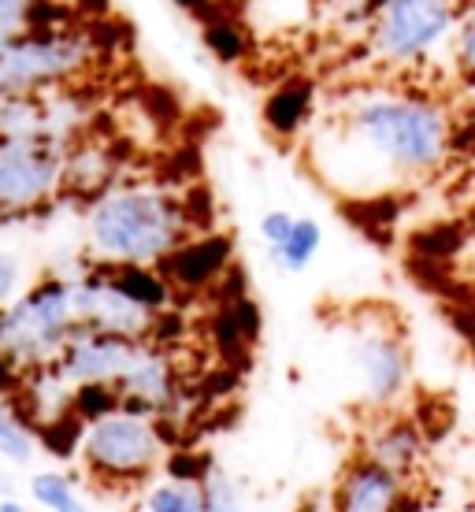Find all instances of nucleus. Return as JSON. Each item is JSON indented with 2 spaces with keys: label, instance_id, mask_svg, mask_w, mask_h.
<instances>
[{
  "label": "nucleus",
  "instance_id": "nucleus-1",
  "mask_svg": "<svg viewBox=\"0 0 475 512\" xmlns=\"http://www.w3.org/2000/svg\"><path fill=\"white\" fill-rule=\"evenodd\" d=\"M457 119L431 90L368 86L346 93L309 127V164L346 197H379L442 175L453 160Z\"/></svg>",
  "mask_w": 475,
  "mask_h": 512
},
{
  "label": "nucleus",
  "instance_id": "nucleus-2",
  "mask_svg": "<svg viewBox=\"0 0 475 512\" xmlns=\"http://www.w3.org/2000/svg\"><path fill=\"white\" fill-rule=\"evenodd\" d=\"M193 234H201V223L190 201L160 182H112L82 212L86 256L104 268H160Z\"/></svg>",
  "mask_w": 475,
  "mask_h": 512
},
{
  "label": "nucleus",
  "instance_id": "nucleus-3",
  "mask_svg": "<svg viewBox=\"0 0 475 512\" xmlns=\"http://www.w3.org/2000/svg\"><path fill=\"white\" fill-rule=\"evenodd\" d=\"M71 457L93 487L134 490L164 472L171 446L160 416L134 405H116L93 420H82Z\"/></svg>",
  "mask_w": 475,
  "mask_h": 512
},
{
  "label": "nucleus",
  "instance_id": "nucleus-4",
  "mask_svg": "<svg viewBox=\"0 0 475 512\" xmlns=\"http://www.w3.org/2000/svg\"><path fill=\"white\" fill-rule=\"evenodd\" d=\"M82 327L75 275H41L0 308V353L19 379L60 360L71 334Z\"/></svg>",
  "mask_w": 475,
  "mask_h": 512
},
{
  "label": "nucleus",
  "instance_id": "nucleus-5",
  "mask_svg": "<svg viewBox=\"0 0 475 512\" xmlns=\"http://www.w3.org/2000/svg\"><path fill=\"white\" fill-rule=\"evenodd\" d=\"M342 368L364 409L398 412L412 386V353L401 323L386 308H360L342 327Z\"/></svg>",
  "mask_w": 475,
  "mask_h": 512
},
{
  "label": "nucleus",
  "instance_id": "nucleus-6",
  "mask_svg": "<svg viewBox=\"0 0 475 512\" xmlns=\"http://www.w3.org/2000/svg\"><path fill=\"white\" fill-rule=\"evenodd\" d=\"M464 0H383L368 15V56L379 71H416L438 52H450Z\"/></svg>",
  "mask_w": 475,
  "mask_h": 512
},
{
  "label": "nucleus",
  "instance_id": "nucleus-7",
  "mask_svg": "<svg viewBox=\"0 0 475 512\" xmlns=\"http://www.w3.org/2000/svg\"><path fill=\"white\" fill-rule=\"evenodd\" d=\"M93 38L82 30H26L0 45V97L12 93H52L71 86L93 64Z\"/></svg>",
  "mask_w": 475,
  "mask_h": 512
},
{
  "label": "nucleus",
  "instance_id": "nucleus-8",
  "mask_svg": "<svg viewBox=\"0 0 475 512\" xmlns=\"http://www.w3.org/2000/svg\"><path fill=\"white\" fill-rule=\"evenodd\" d=\"M67 149L49 138H0V219L34 216L64 193Z\"/></svg>",
  "mask_w": 475,
  "mask_h": 512
},
{
  "label": "nucleus",
  "instance_id": "nucleus-9",
  "mask_svg": "<svg viewBox=\"0 0 475 512\" xmlns=\"http://www.w3.org/2000/svg\"><path fill=\"white\" fill-rule=\"evenodd\" d=\"M75 294L82 327L123 334V338H156L160 342V327H164L167 312H156V308L134 301L127 290H119L116 279L101 264H90L86 271H78Z\"/></svg>",
  "mask_w": 475,
  "mask_h": 512
},
{
  "label": "nucleus",
  "instance_id": "nucleus-10",
  "mask_svg": "<svg viewBox=\"0 0 475 512\" xmlns=\"http://www.w3.org/2000/svg\"><path fill=\"white\" fill-rule=\"evenodd\" d=\"M145 342L149 338H123V334L78 327L56 360V372L71 386H112V390H119L123 375L134 368Z\"/></svg>",
  "mask_w": 475,
  "mask_h": 512
},
{
  "label": "nucleus",
  "instance_id": "nucleus-11",
  "mask_svg": "<svg viewBox=\"0 0 475 512\" xmlns=\"http://www.w3.org/2000/svg\"><path fill=\"white\" fill-rule=\"evenodd\" d=\"M412 479L368 457H353L331 490V512H409Z\"/></svg>",
  "mask_w": 475,
  "mask_h": 512
},
{
  "label": "nucleus",
  "instance_id": "nucleus-12",
  "mask_svg": "<svg viewBox=\"0 0 475 512\" xmlns=\"http://www.w3.org/2000/svg\"><path fill=\"white\" fill-rule=\"evenodd\" d=\"M360 457L412 479L424 464V431L401 412H375L372 427L364 431Z\"/></svg>",
  "mask_w": 475,
  "mask_h": 512
},
{
  "label": "nucleus",
  "instance_id": "nucleus-13",
  "mask_svg": "<svg viewBox=\"0 0 475 512\" xmlns=\"http://www.w3.org/2000/svg\"><path fill=\"white\" fill-rule=\"evenodd\" d=\"M231 264V238L227 234H193L190 242L179 245L167 256L160 271L175 290H201L216 282Z\"/></svg>",
  "mask_w": 475,
  "mask_h": 512
},
{
  "label": "nucleus",
  "instance_id": "nucleus-14",
  "mask_svg": "<svg viewBox=\"0 0 475 512\" xmlns=\"http://www.w3.org/2000/svg\"><path fill=\"white\" fill-rule=\"evenodd\" d=\"M264 123L283 138H294L316 123V101L309 82H286L264 101Z\"/></svg>",
  "mask_w": 475,
  "mask_h": 512
},
{
  "label": "nucleus",
  "instance_id": "nucleus-15",
  "mask_svg": "<svg viewBox=\"0 0 475 512\" xmlns=\"http://www.w3.org/2000/svg\"><path fill=\"white\" fill-rule=\"evenodd\" d=\"M142 490H145L142 494L145 512H205V490H201L197 479L160 472Z\"/></svg>",
  "mask_w": 475,
  "mask_h": 512
},
{
  "label": "nucleus",
  "instance_id": "nucleus-16",
  "mask_svg": "<svg viewBox=\"0 0 475 512\" xmlns=\"http://www.w3.org/2000/svg\"><path fill=\"white\" fill-rule=\"evenodd\" d=\"M38 453L34 423L26 420L23 409L8 394H0V457L12 464H30Z\"/></svg>",
  "mask_w": 475,
  "mask_h": 512
},
{
  "label": "nucleus",
  "instance_id": "nucleus-17",
  "mask_svg": "<svg viewBox=\"0 0 475 512\" xmlns=\"http://www.w3.org/2000/svg\"><path fill=\"white\" fill-rule=\"evenodd\" d=\"M320 249H323V227L312 216H297L294 231L286 234V242H279L271 249V260L283 271L297 275V271H305L320 256Z\"/></svg>",
  "mask_w": 475,
  "mask_h": 512
},
{
  "label": "nucleus",
  "instance_id": "nucleus-18",
  "mask_svg": "<svg viewBox=\"0 0 475 512\" xmlns=\"http://www.w3.org/2000/svg\"><path fill=\"white\" fill-rule=\"evenodd\" d=\"M30 498L34 505L45 512H90L82 490H78L75 475L56 472V468H45L30 479Z\"/></svg>",
  "mask_w": 475,
  "mask_h": 512
},
{
  "label": "nucleus",
  "instance_id": "nucleus-19",
  "mask_svg": "<svg viewBox=\"0 0 475 512\" xmlns=\"http://www.w3.org/2000/svg\"><path fill=\"white\" fill-rule=\"evenodd\" d=\"M201 490H205V512H245V490L238 487V479L219 472L216 464L201 479Z\"/></svg>",
  "mask_w": 475,
  "mask_h": 512
},
{
  "label": "nucleus",
  "instance_id": "nucleus-20",
  "mask_svg": "<svg viewBox=\"0 0 475 512\" xmlns=\"http://www.w3.org/2000/svg\"><path fill=\"white\" fill-rule=\"evenodd\" d=\"M450 60L457 67V75L475 90V4L464 8L461 23H457V34L450 41Z\"/></svg>",
  "mask_w": 475,
  "mask_h": 512
},
{
  "label": "nucleus",
  "instance_id": "nucleus-21",
  "mask_svg": "<svg viewBox=\"0 0 475 512\" xmlns=\"http://www.w3.org/2000/svg\"><path fill=\"white\" fill-rule=\"evenodd\" d=\"M38 26V0H0V45Z\"/></svg>",
  "mask_w": 475,
  "mask_h": 512
},
{
  "label": "nucleus",
  "instance_id": "nucleus-22",
  "mask_svg": "<svg viewBox=\"0 0 475 512\" xmlns=\"http://www.w3.org/2000/svg\"><path fill=\"white\" fill-rule=\"evenodd\" d=\"M26 286H30V275H26L23 253H15L12 245L0 242V308L12 305Z\"/></svg>",
  "mask_w": 475,
  "mask_h": 512
},
{
  "label": "nucleus",
  "instance_id": "nucleus-23",
  "mask_svg": "<svg viewBox=\"0 0 475 512\" xmlns=\"http://www.w3.org/2000/svg\"><path fill=\"white\" fill-rule=\"evenodd\" d=\"M205 45L212 49V56L216 60H223V64H231V60H238L245 49V38L238 34V26L227 23V19H216V23L205 26Z\"/></svg>",
  "mask_w": 475,
  "mask_h": 512
},
{
  "label": "nucleus",
  "instance_id": "nucleus-24",
  "mask_svg": "<svg viewBox=\"0 0 475 512\" xmlns=\"http://www.w3.org/2000/svg\"><path fill=\"white\" fill-rule=\"evenodd\" d=\"M297 216L294 212H283V208H271L260 216V238L268 242V249H275L279 242H286V234L294 231Z\"/></svg>",
  "mask_w": 475,
  "mask_h": 512
},
{
  "label": "nucleus",
  "instance_id": "nucleus-25",
  "mask_svg": "<svg viewBox=\"0 0 475 512\" xmlns=\"http://www.w3.org/2000/svg\"><path fill=\"white\" fill-rule=\"evenodd\" d=\"M15 386H19V372L0 353V394H15Z\"/></svg>",
  "mask_w": 475,
  "mask_h": 512
},
{
  "label": "nucleus",
  "instance_id": "nucleus-26",
  "mask_svg": "<svg viewBox=\"0 0 475 512\" xmlns=\"http://www.w3.org/2000/svg\"><path fill=\"white\" fill-rule=\"evenodd\" d=\"M0 512H30V509H26L23 501H15V498H4V501H0Z\"/></svg>",
  "mask_w": 475,
  "mask_h": 512
},
{
  "label": "nucleus",
  "instance_id": "nucleus-27",
  "mask_svg": "<svg viewBox=\"0 0 475 512\" xmlns=\"http://www.w3.org/2000/svg\"><path fill=\"white\" fill-rule=\"evenodd\" d=\"M175 4H182L186 12H201V8H208V0H175Z\"/></svg>",
  "mask_w": 475,
  "mask_h": 512
}]
</instances>
